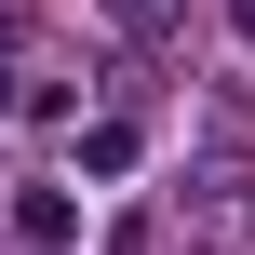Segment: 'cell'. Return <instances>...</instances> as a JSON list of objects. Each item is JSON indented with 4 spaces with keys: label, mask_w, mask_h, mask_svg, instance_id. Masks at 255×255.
<instances>
[{
    "label": "cell",
    "mask_w": 255,
    "mask_h": 255,
    "mask_svg": "<svg viewBox=\"0 0 255 255\" xmlns=\"http://www.w3.org/2000/svg\"><path fill=\"white\" fill-rule=\"evenodd\" d=\"M108 27H121V40H175V27H188V0H108Z\"/></svg>",
    "instance_id": "obj_2"
},
{
    "label": "cell",
    "mask_w": 255,
    "mask_h": 255,
    "mask_svg": "<svg viewBox=\"0 0 255 255\" xmlns=\"http://www.w3.org/2000/svg\"><path fill=\"white\" fill-rule=\"evenodd\" d=\"M13 242L27 255H67L81 242V202H67V188H27V202H13Z\"/></svg>",
    "instance_id": "obj_1"
},
{
    "label": "cell",
    "mask_w": 255,
    "mask_h": 255,
    "mask_svg": "<svg viewBox=\"0 0 255 255\" xmlns=\"http://www.w3.org/2000/svg\"><path fill=\"white\" fill-rule=\"evenodd\" d=\"M0 108H13V67H0Z\"/></svg>",
    "instance_id": "obj_5"
},
{
    "label": "cell",
    "mask_w": 255,
    "mask_h": 255,
    "mask_svg": "<svg viewBox=\"0 0 255 255\" xmlns=\"http://www.w3.org/2000/svg\"><path fill=\"white\" fill-rule=\"evenodd\" d=\"M81 175H134V134L121 121H81Z\"/></svg>",
    "instance_id": "obj_3"
},
{
    "label": "cell",
    "mask_w": 255,
    "mask_h": 255,
    "mask_svg": "<svg viewBox=\"0 0 255 255\" xmlns=\"http://www.w3.org/2000/svg\"><path fill=\"white\" fill-rule=\"evenodd\" d=\"M229 27H242V40H255V0H229Z\"/></svg>",
    "instance_id": "obj_4"
}]
</instances>
